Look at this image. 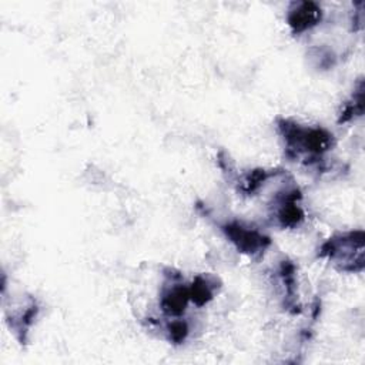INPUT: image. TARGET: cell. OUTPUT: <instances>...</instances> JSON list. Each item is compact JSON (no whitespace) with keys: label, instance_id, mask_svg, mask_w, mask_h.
I'll use <instances>...</instances> for the list:
<instances>
[{"label":"cell","instance_id":"4","mask_svg":"<svg viewBox=\"0 0 365 365\" xmlns=\"http://www.w3.org/2000/svg\"><path fill=\"white\" fill-rule=\"evenodd\" d=\"M301 192L298 188L282 191L275 198V220L282 228H297L302 224L305 214L299 205Z\"/></svg>","mask_w":365,"mask_h":365},{"label":"cell","instance_id":"9","mask_svg":"<svg viewBox=\"0 0 365 365\" xmlns=\"http://www.w3.org/2000/svg\"><path fill=\"white\" fill-rule=\"evenodd\" d=\"M272 175V173H268L265 171L264 168H258V170H254L251 171L250 174L245 175L244 178V182H242V190L247 192V194H254L257 192L261 185Z\"/></svg>","mask_w":365,"mask_h":365},{"label":"cell","instance_id":"1","mask_svg":"<svg viewBox=\"0 0 365 365\" xmlns=\"http://www.w3.org/2000/svg\"><path fill=\"white\" fill-rule=\"evenodd\" d=\"M278 131L284 140L287 155L305 158L307 163L318 161L335 144L332 133L327 128L301 125L288 118L278 120Z\"/></svg>","mask_w":365,"mask_h":365},{"label":"cell","instance_id":"5","mask_svg":"<svg viewBox=\"0 0 365 365\" xmlns=\"http://www.w3.org/2000/svg\"><path fill=\"white\" fill-rule=\"evenodd\" d=\"M322 19V9L315 1H294L288 7L287 23L292 33L301 34L315 27Z\"/></svg>","mask_w":365,"mask_h":365},{"label":"cell","instance_id":"8","mask_svg":"<svg viewBox=\"0 0 365 365\" xmlns=\"http://www.w3.org/2000/svg\"><path fill=\"white\" fill-rule=\"evenodd\" d=\"M362 113H364V81L359 80L351 100L348 103H345L338 121L348 123L352 118L362 115Z\"/></svg>","mask_w":365,"mask_h":365},{"label":"cell","instance_id":"10","mask_svg":"<svg viewBox=\"0 0 365 365\" xmlns=\"http://www.w3.org/2000/svg\"><path fill=\"white\" fill-rule=\"evenodd\" d=\"M190 332L188 324L184 319H171L167 324V335L173 344H181L187 339Z\"/></svg>","mask_w":365,"mask_h":365},{"label":"cell","instance_id":"3","mask_svg":"<svg viewBox=\"0 0 365 365\" xmlns=\"http://www.w3.org/2000/svg\"><path fill=\"white\" fill-rule=\"evenodd\" d=\"M221 230L228 241L240 252L250 257L262 254L271 245V240L268 235L261 232L258 228L237 220L227 221L221 225Z\"/></svg>","mask_w":365,"mask_h":365},{"label":"cell","instance_id":"7","mask_svg":"<svg viewBox=\"0 0 365 365\" xmlns=\"http://www.w3.org/2000/svg\"><path fill=\"white\" fill-rule=\"evenodd\" d=\"M215 288L217 282L214 278H210L207 275H197L194 281L188 285L190 301L194 302L197 307H202L212 299Z\"/></svg>","mask_w":365,"mask_h":365},{"label":"cell","instance_id":"6","mask_svg":"<svg viewBox=\"0 0 365 365\" xmlns=\"http://www.w3.org/2000/svg\"><path fill=\"white\" fill-rule=\"evenodd\" d=\"M188 302H190L188 285L173 282L164 287V289L161 291L160 308L167 317H174V318L181 317L185 312Z\"/></svg>","mask_w":365,"mask_h":365},{"label":"cell","instance_id":"2","mask_svg":"<svg viewBox=\"0 0 365 365\" xmlns=\"http://www.w3.org/2000/svg\"><path fill=\"white\" fill-rule=\"evenodd\" d=\"M321 257H328L344 271L364 268V231H349L327 240L319 248Z\"/></svg>","mask_w":365,"mask_h":365}]
</instances>
